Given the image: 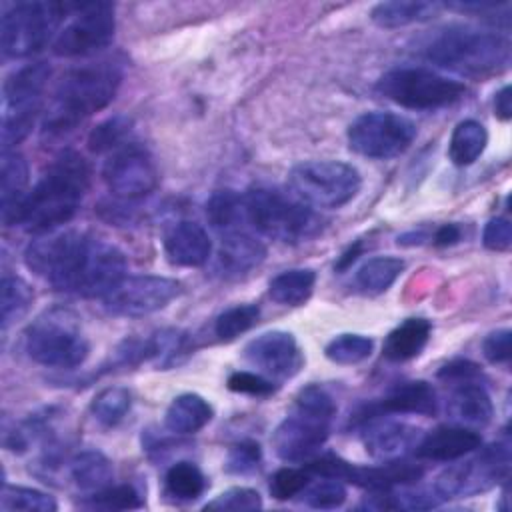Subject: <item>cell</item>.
<instances>
[{
    "label": "cell",
    "mask_w": 512,
    "mask_h": 512,
    "mask_svg": "<svg viewBox=\"0 0 512 512\" xmlns=\"http://www.w3.org/2000/svg\"><path fill=\"white\" fill-rule=\"evenodd\" d=\"M24 348L34 362L60 370L80 366L90 352L76 314L64 308L38 316L26 330Z\"/></svg>",
    "instance_id": "5b68a950"
},
{
    "label": "cell",
    "mask_w": 512,
    "mask_h": 512,
    "mask_svg": "<svg viewBox=\"0 0 512 512\" xmlns=\"http://www.w3.org/2000/svg\"><path fill=\"white\" fill-rule=\"evenodd\" d=\"M510 336L512 334L506 328L496 330L486 336V340L482 344V352L492 364H504L510 360Z\"/></svg>",
    "instance_id": "c3c4849f"
},
{
    "label": "cell",
    "mask_w": 512,
    "mask_h": 512,
    "mask_svg": "<svg viewBox=\"0 0 512 512\" xmlns=\"http://www.w3.org/2000/svg\"><path fill=\"white\" fill-rule=\"evenodd\" d=\"M440 4L434 2H404V0H394V2H380L372 8V20L382 26V28H400L406 24L422 22L432 18Z\"/></svg>",
    "instance_id": "4dcf8cb0"
},
{
    "label": "cell",
    "mask_w": 512,
    "mask_h": 512,
    "mask_svg": "<svg viewBox=\"0 0 512 512\" xmlns=\"http://www.w3.org/2000/svg\"><path fill=\"white\" fill-rule=\"evenodd\" d=\"M88 184L90 170L86 160L74 150L62 152L28 192L18 224L36 234L58 230L74 218Z\"/></svg>",
    "instance_id": "6da1fadb"
},
{
    "label": "cell",
    "mask_w": 512,
    "mask_h": 512,
    "mask_svg": "<svg viewBox=\"0 0 512 512\" xmlns=\"http://www.w3.org/2000/svg\"><path fill=\"white\" fill-rule=\"evenodd\" d=\"M260 316V308L256 304H242L228 308L214 322V332L220 340H234L236 336L250 330Z\"/></svg>",
    "instance_id": "ab89813d"
},
{
    "label": "cell",
    "mask_w": 512,
    "mask_h": 512,
    "mask_svg": "<svg viewBox=\"0 0 512 512\" xmlns=\"http://www.w3.org/2000/svg\"><path fill=\"white\" fill-rule=\"evenodd\" d=\"M206 218L222 234L240 230V222H246L244 198L232 190L214 192L206 202Z\"/></svg>",
    "instance_id": "d6a6232c"
},
{
    "label": "cell",
    "mask_w": 512,
    "mask_h": 512,
    "mask_svg": "<svg viewBox=\"0 0 512 512\" xmlns=\"http://www.w3.org/2000/svg\"><path fill=\"white\" fill-rule=\"evenodd\" d=\"M126 276V256L110 242L88 240L84 258L76 272L72 292L88 298L106 296Z\"/></svg>",
    "instance_id": "2e32d148"
},
{
    "label": "cell",
    "mask_w": 512,
    "mask_h": 512,
    "mask_svg": "<svg viewBox=\"0 0 512 512\" xmlns=\"http://www.w3.org/2000/svg\"><path fill=\"white\" fill-rule=\"evenodd\" d=\"M480 444H482V438L476 430L456 424V426H440L428 432L422 440H418L414 450L424 460L450 462L478 450Z\"/></svg>",
    "instance_id": "44dd1931"
},
{
    "label": "cell",
    "mask_w": 512,
    "mask_h": 512,
    "mask_svg": "<svg viewBox=\"0 0 512 512\" xmlns=\"http://www.w3.org/2000/svg\"><path fill=\"white\" fill-rule=\"evenodd\" d=\"M404 270V260L396 256H374L366 260L354 276V284L364 294L386 292Z\"/></svg>",
    "instance_id": "f1b7e54d"
},
{
    "label": "cell",
    "mask_w": 512,
    "mask_h": 512,
    "mask_svg": "<svg viewBox=\"0 0 512 512\" xmlns=\"http://www.w3.org/2000/svg\"><path fill=\"white\" fill-rule=\"evenodd\" d=\"M374 342L362 334H340L326 346V358L336 364H358L372 354Z\"/></svg>",
    "instance_id": "74e56055"
},
{
    "label": "cell",
    "mask_w": 512,
    "mask_h": 512,
    "mask_svg": "<svg viewBox=\"0 0 512 512\" xmlns=\"http://www.w3.org/2000/svg\"><path fill=\"white\" fill-rule=\"evenodd\" d=\"M330 432V420L294 408L272 434V448L284 462H304L322 448Z\"/></svg>",
    "instance_id": "e0dca14e"
},
{
    "label": "cell",
    "mask_w": 512,
    "mask_h": 512,
    "mask_svg": "<svg viewBox=\"0 0 512 512\" xmlns=\"http://www.w3.org/2000/svg\"><path fill=\"white\" fill-rule=\"evenodd\" d=\"M494 406L488 392L474 382L460 384L448 400V416L466 428H482L492 420Z\"/></svg>",
    "instance_id": "d4e9b609"
},
{
    "label": "cell",
    "mask_w": 512,
    "mask_h": 512,
    "mask_svg": "<svg viewBox=\"0 0 512 512\" xmlns=\"http://www.w3.org/2000/svg\"><path fill=\"white\" fill-rule=\"evenodd\" d=\"M288 184L298 200L316 208H340L360 190V172L340 160H308L296 164Z\"/></svg>",
    "instance_id": "52a82bcc"
},
{
    "label": "cell",
    "mask_w": 512,
    "mask_h": 512,
    "mask_svg": "<svg viewBox=\"0 0 512 512\" xmlns=\"http://www.w3.org/2000/svg\"><path fill=\"white\" fill-rule=\"evenodd\" d=\"M426 58L440 68L464 76H484L506 68L510 44L496 32L450 26L428 44Z\"/></svg>",
    "instance_id": "3957f363"
},
{
    "label": "cell",
    "mask_w": 512,
    "mask_h": 512,
    "mask_svg": "<svg viewBox=\"0 0 512 512\" xmlns=\"http://www.w3.org/2000/svg\"><path fill=\"white\" fill-rule=\"evenodd\" d=\"M362 438L370 456L388 462L404 458L418 444V430L406 422L384 420L382 414L362 420Z\"/></svg>",
    "instance_id": "d6986e66"
},
{
    "label": "cell",
    "mask_w": 512,
    "mask_h": 512,
    "mask_svg": "<svg viewBox=\"0 0 512 512\" xmlns=\"http://www.w3.org/2000/svg\"><path fill=\"white\" fill-rule=\"evenodd\" d=\"M458 238H460V228L456 224H444L432 236L434 244H438V246L454 244V242H458Z\"/></svg>",
    "instance_id": "816d5d0a"
},
{
    "label": "cell",
    "mask_w": 512,
    "mask_h": 512,
    "mask_svg": "<svg viewBox=\"0 0 512 512\" xmlns=\"http://www.w3.org/2000/svg\"><path fill=\"white\" fill-rule=\"evenodd\" d=\"M130 134V120L124 116H114L98 124L88 136V148L92 152H106L116 150L118 146L126 144V136Z\"/></svg>",
    "instance_id": "b9f144b4"
},
{
    "label": "cell",
    "mask_w": 512,
    "mask_h": 512,
    "mask_svg": "<svg viewBox=\"0 0 512 512\" xmlns=\"http://www.w3.org/2000/svg\"><path fill=\"white\" fill-rule=\"evenodd\" d=\"M510 446L508 442H494L476 456L448 466L434 482V492L444 498H466L494 488L508 476Z\"/></svg>",
    "instance_id": "8fae6325"
},
{
    "label": "cell",
    "mask_w": 512,
    "mask_h": 512,
    "mask_svg": "<svg viewBox=\"0 0 512 512\" xmlns=\"http://www.w3.org/2000/svg\"><path fill=\"white\" fill-rule=\"evenodd\" d=\"M164 486H166L168 496H172L174 500L190 502V500H196L198 496H202V492L206 488V478L196 464L176 462L174 466L168 468Z\"/></svg>",
    "instance_id": "836d02e7"
},
{
    "label": "cell",
    "mask_w": 512,
    "mask_h": 512,
    "mask_svg": "<svg viewBox=\"0 0 512 512\" xmlns=\"http://www.w3.org/2000/svg\"><path fill=\"white\" fill-rule=\"evenodd\" d=\"M28 192V164L24 156L16 150H4L0 168V212L6 226L18 224Z\"/></svg>",
    "instance_id": "cb8c5ba5"
},
{
    "label": "cell",
    "mask_w": 512,
    "mask_h": 512,
    "mask_svg": "<svg viewBox=\"0 0 512 512\" xmlns=\"http://www.w3.org/2000/svg\"><path fill=\"white\" fill-rule=\"evenodd\" d=\"M88 240L90 234L78 230L46 232L28 244L24 262L34 274L48 280L56 290L72 292Z\"/></svg>",
    "instance_id": "9c48e42d"
},
{
    "label": "cell",
    "mask_w": 512,
    "mask_h": 512,
    "mask_svg": "<svg viewBox=\"0 0 512 512\" xmlns=\"http://www.w3.org/2000/svg\"><path fill=\"white\" fill-rule=\"evenodd\" d=\"M114 30V6L110 2L80 4L68 24L60 28L52 50L56 56L64 58L92 56L112 42Z\"/></svg>",
    "instance_id": "4fadbf2b"
},
{
    "label": "cell",
    "mask_w": 512,
    "mask_h": 512,
    "mask_svg": "<svg viewBox=\"0 0 512 512\" xmlns=\"http://www.w3.org/2000/svg\"><path fill=\"white\" fill-rule=\"evenodd\" d=\"M262 506V498L256 490L252 488H244V486H236V488H228L222 494H218L212 502L206 504V510H234V512H242V510H256Z\"/></svg>",
    "instance_id": "ee69618b"
},
{
    "label": "cell",
    "mask_w": 512,
    "mask_h": 512,
    "mask_svg": "<svg viewBox=\"0 0 512 512\" xmlns=\"http://www.w3.org/2000/svg\"><path fill=\"white\" fill-rule=\"evenodd\" d=\"M488 144L486 128L476 120L460 122L450 138L448 156L456 166H470L478 160Z\"/></svg>",
    "instance_id": "1f68e13d"
},
{
    "label": "cell",
    "mask_w": 512,
    "mask_h": 512,
    "mask_svg": "<svg viewBox=\"0 0 512 512\" xmlns=\"http://www.w3.org/2000/svg\"><path fill=\"white\" fill-rule=\"evenodd\" d=\"M302 500L318 510H330L338 508L346 500V488L342 480L330 478V476H320L314 484L308 482V486L300 492Z\"/></svg>",
    "instance_id": "60d3db41"
},
{
    "label": "cell",
    "mask_w": 512,
    "mask_h": 512,
    "mask_svg": "<svg viewBox=\"0 0 512 512\" xmlns=\"http://www.w3.org/2000/svg\"><path fill=\"white\" fill-rule=\"evenodd\" d=\"M242 198L246 222L272 240L296 244L310 240L322 228L318 214L296 196L258 186L250 188Z\"/></svg>",
    "instance_id": "277c9868"
},
{
    "label": "cell",
    "mask_w": 512,
    "mask_h": 512,
    "mask_svg": "<svg viewBox=\"0 0 512 512\" xmlns=\"http://www.w3.org/2000/svg\"><path fill=\"white\" fill-rule=\"evenodd\" d=\"M114 476L110 460L98 450H84L70 462V478L82 490H102Z\"/></svg>",
    "instance_id": "f546056e"
},
{
    "label": "cell",
    "mask_w": 512,
    "mask_h": 512,
    "mask_svg": "<svg viewBox=\"0 0 512 512\" xmlns=\"http://www.w3.org/2000/svg\"><path fill=\"white\" fill-rule=\"evenodd\" d=\"M86 508L96 510H130L140 508L142 498L138 490L130 484H118V486H106L102 490H96L88 496V500L82 504Z\"/></svg>",
    "instance_id": "f35d334b"
},
{
    "label": "cell",
    "mask_w": 512,
    "mask_h": 512,
    "mask_svg": "<svg viewBox=\"0 0 512 512\" xmlns=\"http://www.w3.org/2000/svg\"><path fill=\"white\" fill-rule=\"evenodd\" d=\"M244 358L270 378H292L304 364L296 338L284 330H270L252 338L244 348Z\"/></svg>",
    "instance_id": "ac0fdd59"
},
{
    "label": "cell",
    "mask_w": 512,
    "mask_h": 512,
    "mask_svg": "<svg viewBox=\"0 0 512 512\" xmlns=\"http://www.w3.org/2000/svg\"><path fill=\"white\" fill-rule=\"evenodd\" d=\"M260 462V446L254 442H240L230 448L226 468L236 474H246L258 468Z\"/></svg>",
    "instance_id": "bcb514c9"
},
{
    "label": "cell",
    "mask_w": 512,
    "mask_h": 512,
    "mask_svg": "<svg viewBox=\"0 0 512 512\" xmlns=\"http://www.w3.org/2000/svg\"><path fill=\"white\" fill-rule=\"evenodd\" d=\"M2 510H26V512H54L56 500L36 488L26 486H4L0 496Z\"/></svg>",
    "instance_id": "8d00e7d4"
},
{
    "label": "cell",
    "mask_w": 512,
    "mask_h": 512,
    "mask_svg": "<svg viewBox=\"0 0 512 512\" xmlns=\"http://www.w3.org/2000/svg\"><path fill=\"white\" fill-rule=\"evenodd\" d=\"M132 406V396L122 386H110L98 392L92 400V414L104 426H116L128 414Z\"/></svg>",
    "instance_id": "e575fe53"
},
{
    "label": "cell",
    "mask_w": 512,
    "mask_h": 512,
    "mask_svg": "<svg viewBox=\"0 0 512 512\" xmlns=\"http://www.w3.org/2000/svg\"><path fill=\"white\" fill-rule=\"evenodd\" d=\"M316 274L310 268H292L274 276L268 284V294L274 302L284 306L304 304L314 290Z\"/></svg>",
    "instance_id": "83f0119b"
},
{
    "label": "cell",
    "mask_w": 512,
    "mask_h": 512,
    "mask_svg": "<svg viewBox=\"0 0 512 512\" xmlns=\"http://www.w3.org/2000/svg\"><path fill=\"white\" fill-rule=\"evenodd\" d=\"M510 86H502L498 92H496V98H494V110H496V116L502 118V120H508L512 116V104H510Z\"/></svg>",
    "instance_id": "f907efd6"
},
{
    "label": "cell",
    "mask_w": 512,
    "mask_h": 512,
    "mask_svg": "<svg viewBox=\"0 0 512 512\" xmlns=\"http://www.w3.org/2000/svg\"><path fill=\"white\" fill-rule=\"evenodd\" d=\"M70 10L62 2H14L4 6L0 20V44L8 58H24L42 50L58 36Z\"/></svg>",
    "instance_id": "8992f818"
},
{
    "label": "cell",
    "mask_w": 512,
    "mask_h": 512,
    "mask_svg": "<svg viewBox=\"0 0 512 512\" xmlns=\"http://www.w3.org/2000/svg\"><path fill=\"white\" fill-rule=\"evenodd\" d=\"M108 190L122 200H140L158 186V170L148 150L136 142H126L112 150L102 168Z\"/></svg>",
    "instance_id": "5bb4252c"
},
{
    "label": "cell",
    "mask_w": 512,
    "mask_h": 512,
    "mask_svg": "<svg viewBox=\"0 0 512 512\" xmlns=\"http://www.w3.org/2000/svg\"><path fill=\"white\" fill-rule=\"evenodd\" d=\"M32 290L30 286L18 278V276H10L4 274L2 278V326L8 328L12 322H16L18 318H22L30 304H32Z\"/></svg>",
    "instance_id": "d590c367"
},
{
    "label": "cell",
    "mask_w": 512,
    "mask_h": 512,
    "mask_svg": "<svg viewBox=\"0 0 512 512\" xmlns=\"http://www.w3.org/2000/svg\"><path fill=\"white\" fill-rule=\"evenodd\" d=\"M438 408L436 392L434 388L424 380L414 382H402L388 390V394L378 402L366 408V412L360 416V420H366L370 416L378 414H424L430 416Z\"/></svg>",
    "instance_id": "7402d4cb"
},
{
    "label": "cell",
    "mask_w": 512,
    "mask_h": 512,
    "mask_svg": "<svg viewBox=\"0 0 512 512\" xmlns=\"http://www.w3.org/2000/svg\"><path fill=\"white\" fill-rule=\"evenodd\" d=\"M228 388L232 392H240V394H248V396H268L274 392L272 380L264 378L262 374H254V372H246V370H238V372L230 374Z\"/></svg>",
    "instance_id": "f6af8a7d"
},
{
    "label": "cell",
    "mask_w": 512,
    "mask_h": 512,
    "mask_svg": "<svg viewBox=\"0 0 512 512\" xmlns=\"http://www.w3.org/2000/svg\"><path fill=\"white\" fill-rule=\"evenodd\" d=\"M478 374H480L478 366L468 362V360H454V362L442 366V370L438 372V376L442 380H452V382H458V384L472 382V378L478 376Z\"/></svg>",
    "instance_id": "681fc988"
},
{
    "label": "cell",
    "mask_w": 512,
    "mask_h": 512,
    "mask_svg": "<svg viewBox=\"0 0 512 512\" xmlns=\"http://www.w3.org/2000/svg\"><path fill=\"white\" fill-rule=\"evenodd\" d=\"M50 76L46 62H34L12 72L2 86V152L22 142L40 110Z\"/></svg>",
    "instance_id": "ba28073f"
},
{
    "label": "cell",
    "mask_w": 512,
    "mask_h": 512,
    "mask_svg": "<svg viewBox=\"0 0 512 512\" xmlns=\"http://www.w3.org/2000/svg\"><path fill=\"white\" fill-rule=\"evenodd\" d=\"M378 92L412 110H430L456 102L464 84L428 68H394L378 80Z\"/></svg>",
    "instance_id": "30bf717a"
},
{
    "label": "cell",
    "mask_w": 512,
    "mask_h": 512,
    "mask_svg": "<svg viewBox=\"0 0 512 512\" xmlns=\"http://www.w3.org/2000/svg\"><path fill=\"white\" fill-rule=\"evenodd\" d=\"M412 120L394 112H366L348 128V146L366 158L386 160L402 154L414 140Z\"/></svg>",
    "instance_id": "7c38bea8"
},
{
    "label": "cell",
    "mask_w": 512,
    "mask_h": 512,
    "mask_svg": "<svg viewBox=\"0 0 512 512\" xmlns=\"http://www.w3.org/2000/svg\"><path fill=\"white\" fill-rule=\"evenodd\" d=\"M122 82V66L114 60H98L68 70L58 82L44 126L48 132H64L84 118L106 108Z\"/></svg>",
    "instance_id": "7a4b0ae2"
},
{
    "label": "cell",
    "mask_w": 512,
    "mask_h": 512,
    "mask_svg": "<svg viewBox=\"0 0 512 512\" xmlns=\"http://www.w3.org/2000/svg\"><path fill=\"white\" fill-rule=\"evenodd\" d=\"M310 472L306 468H282L274 472L270 478V494L276 500H288L300 496V492L308 486Z\"/></svg>",
    "instance_id": "7bdbcfd3"
},
{
    "label": "cell",
    "mask_w": 512,
    "mask_h": 512,
    "mask_svg": "<svg viewBox=\"0 0 512 512\" xmlns=\"http://www.w3.org/2000/svg\"><path fill=\"white\" fill-rule=\"evenodd\" d=\"M212 420V406L200 394L176 396L164 416V424L174 434H194Z\"/></svg>",
    "instance_id": "4316f807"
},
{
    "label": "cell",
    "mask_w": 512,
    "mask_h": 512,
    "mask_svg": "<svg viewBox=\"0 0 512 512\" xmlns=\"http://www.w3.org/2000/svg\"><path fill=\"white\" fill-rule=\"evenodd\" d=\"M266 256L264 244L246 230H230L222 234L216 254V268L222 276L238 278L262 264Z\"/></svg>",
    "instance_id": "ffe728a7"
},
{
    "label": "cell",
    "mask_w": 512,
    "mask_h": 512,
    "mask_svg": "<svg viewBox=\"0 0 512 512\" xmlns=\"http://www.w3.org/2000/svg\"><path fill=\"white\" fill-rule=\"evenodd\" d=\"M180 290V282L166 276H124L100 300L110 314L134 318L162 310L180 294Z\"/></svg>",
    "instance_id": "9a60e30c"
},
{
    "label": "cell",
    "mask_w": 512,
    "mask_h": 512,
    "mask_svg": "<svg viewBox=\"0 0 512 512\" xmlns=\"http://www.w3.org/2000/svg\"><path fill=\"white\" fill-rule=\"evenodd\" d=\"M430 332H432V326L426 318L404 320L386 336L382 346L384 358L392 362H406L418 356L424 350L430 338Z\"/></svg>",
    "instance_id": "484cf974"
},
{
    "label": "cell",
    "mask_w": 512,
    "mask_h": 512,
    "mask_svg": "<svg viewBox=\"0 0 512 512\" xmlns=\"http://www.w3.org/2000/svg\"><path fill=\"white\" fill-rule=\"evenodd\" d=\"M164 252L176 266H202L212 254V242L198 222L182 220L166 232Z\"/></svg>",
    "instance_id": "603a6c76"
},
{
    "label": "cell",
    "mask_w": 512,
    "mask_h": 512,
    "mask_svg": "<svg viewBox=\"0 0 512 512\" xmlns=\"http://www.w3.org/2000/svg\"><path fill=\"white\" fill-rule=\"evenodd\" d=\"M482 242L488 250H494V252H504L510 248L512 244V224L508 218H492L488 220V224L484 226V232H482Z\"/></svg>",
    "instance_id": "7dc6e473"
}]
</instances>
